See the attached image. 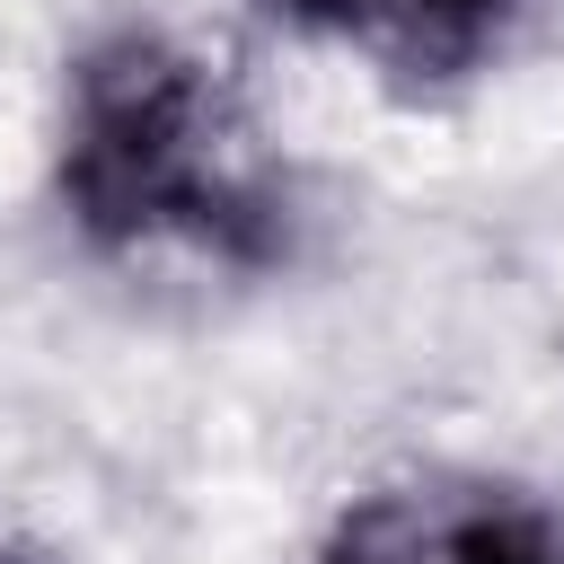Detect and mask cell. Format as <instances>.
<instances>
[{
  "label": "cell",
  "mask_w": 564,
  "mask_h": 564,
  "mask_svg": "<svg viewBox=\"0 0 564 564\" xmlns=\"http://www.w3.org/2000/svg\"><path fill=\"white\" fill-rule=\"evenodd\" d=\"M62 203L115 256L194 247L220 264H282L291 247V212L256 159L238 88L150 26L79 53L62 106Z\"/></svg>",
  "instance_id": "obj_1"
},
{
  "label": "cell",
  "mask_w": 564,
  "mask_h": 564,
  "mask_svg": "<svg viewBox=\"0 0 564 564\" xmlns=\"http://www.w3.org/2000/svg\"><path fill=\"white\" fill-rule=\"evenodd\" d=\"M0 564H26V555H9V546H0Z\"/></svg>",
  "instance_id": "obj_4"
},
{
  "label": "cell",
  "mask_w": 564,
  "mask_h": 564,
  "mask_svg": "<svg viewBox=\"0 0 564 564\" xmlns=\"http://www.w3.org/2000/svg\"><path fill=\"white\" fill-rule=\"evenodd\" d=\"M273 9L291 26H308V35H335V44L405 70V79L467 70L520 18V0H273Z\"/></svg>",
  "instance_id": "obj_3"
},
{
  "label": "cell",
  "mask_w": 564,
  "mask_h": 564,
  "mask_svg": "<svg viewBox=\"0 0 564 564\" xmlns=\"http://www.w3.org/2000/svg\"><path fill=\"white\" fill-rule=\"evenodd\" d=\"M317 564H564V520L494 476H423L361 494Z\"/></svg>",
  "instance_id": "obj_2"
}]
</instances>
